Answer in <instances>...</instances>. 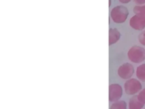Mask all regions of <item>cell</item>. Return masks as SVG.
<instances>
[{"instance_id": "obj_2", "label": "cell", "mask_w": 145, "mask_h": 109, "mask_svg": "<svg viewBox=\"0 0 145 109\" xmlns=\"http://www.w3.org/2000/svg\"><path fill=\"white\" fill-rule=\"evenodd\" d=\"M129 59L134 63H140L145 60V49L139 46H133L127 52Z\"/></svg>"}, {"instance_id": "obj_15", "label": "cell", "mask_w": 145, "mask_h": 109, "mask_svg": "<svg viewBox=\"0 0 145 109\" xmlns=\"http://www.w3.org/2000/svg\"><path fill=\"white\" fill-rule=\"evenodd\" d=\"M122 3H127L131 1V0H118Z\"/></svg>"}, {"instance_id": "obj_9", "label": "cell", "mask_w": 145, "mask_h": 109, "mask_svg": "<svg viewBox=\"0 0 145 109\" xmlns=\"http://www.w3.org/2000/svg\"><path fill=\"white\" fill-rule=\"evenodd\" d=\"M136 75L139 80L145 82V64H142L137 68Z\"/></svg>"}, {"instance_id": "obj_7", "label": "cell", "mask_w": 145, "mask_h": 109, "mask_svg": "<svg viewBox=\"0 0 145 109\" xmlns=\"http://www.w3.org/2000/svg\"><path fill=\"white\" fill-rule=\"evenodd\" d=\"M121 37V34L117 28H110L109 30V45L117 43Z\"/></svg>"}, {"instance_id": "obj_8", "label": "cell", "mask_w": 145, "mask_h": 109, "mask_svg": "<svg viewBox=\"0 0 145 109\" xmlns=\"http://www.w3.org/2000/svg\"><path fill=\"white\" fill-rule=\"evenodd\" d=\"M144 104L142 102H141L137 95H134L130 99L129 102V109H140L143 107Z\"/></svg>"}, {"instance_id": "obj_16", "label": "cell", "mask_w": 145, "mask_h": 109, "mask_svg": "<svg viewBox=\"0 0 145 109\" xmlns=\"http://www.w3.org/2000/svg\"><path fill=\"white\" fill-rule=\"evenodd\" d=\"M109 7H110V5H111V0H109Z\"/></svg>"}, {"instance_id": "obj_10", "label": "cell", "mask_w": 145, "mask_h": 109, "mask_svg": "<svg viewBox=\"0 0 145 109\" xmlns=\"http://www.w3.org/2000/svg\"><path fill=\"white\" fill-rule=\"evenodd\" d=\"M110 109H126V103L124 100H117L114 102L111 105Z\"/></svg>"}, {"instance_id": "obj_14", "label": "cell", "mask_w": 145, "mask_h": 109, "mask_svg": "<svg viewBox=\"0 0 145 109\" xmlns=\"http://www.w3.org/2000/svg\"><path fill=\"white\" fill-rule=\"evenodd\" d=\"M135 3L138 5H142L145 4V0H133Z\"/></svg>"}, {"instance_id": "obj_1", "label": "cell", "mask_w": 145, "mask_h": 109, "mask_svg": "<svg viewBox=\"0 0 145 109\" xmlns=\"http://www.w3.org/2000/svg\"><path fill=\"white\" fill-rule=\"evenodd\" d=\"M129 15L128 9L124 6L120 5L113 7L110 11V16L116 23H124Z\"/></svg>"}, {"instance_id": "obj_4", "label": "cell", "mask_w": 145, "mask_h": 109, "mask_svg": "<svg viewBox=\"0 0 145 109\" xmlns=\"http://www.w3.org/2000/svg\"><path fill=\"white\" fill-rule=\"evenodd\" d=\"M123 94L122 87L117 83H113L109 86V100L114 102L118 100Z\"/></svg>"}, {"instance_id": "obj_5", "label": "cell", "mask_w": 145, "mask_h": 109, "mask_svg": "<svg viewBox=\"0 0 145 109\" xmlns=\"http://www.w3.org/2000/svg\"><path fill=\"white\" fill-rule=\"evenodd\" d=\"M118 74L122 79H127L132 77L134 73V68L130 63H125L118 69Z\"/></svg>"}, {"instance_id": "obj_6", "label": "cell", "mask_w": 145, "mask_h": 109, "mask_svg": "<svg viewBox=\"0 0 145 109\" xmlns=\"http://www.w3.org/2000/svg\"><path fill=\"white\" fill-rule=\"evenodd\" d=\"M130 26L136 30H142L145 28V16L135 14L130 19Z\"/></svg>"}, {"instance_id": "obj_12", "label": "cell", "mask_w": 145, "mask_h": 109, "mask_svg": "<svg viewBox=\"0 0 145 109\" xmlns=\"http://www.w3.org/2000/svg\"><path fill=\"white\" fill-rule=\"evenodd\" d=\"M138 98L141 102H142L143 104H145V89L140 90L139 94L138 95Z\"/></svg>"}, {"instance_id": "obj_3", "label": "cell", "mask_w": 145, "mask_h": 109, "mask_svg": "<svg viewBox=\"0 0 145 109\" xmlns=\"http://www.w3.org/2000/svg\"><path fill=\"white\" fill-rule=\"evenodd\" d=\"M140 82L135 78H131L127 80L124 84L125 93L127 95H134L142 90Z\"/></svg>"}, {"instance_id": "obj_11", "label": "cell", "mask_w": 145, "mask_h": 109, "mask_svg": "<svg viewBox=\"0 0 145 109\" xmlns=\"http://www.w3.org/2000/svg\"><path fill=\"white\" fill-rule=\"evenodd\" d=\"M133 12L135 14H139L145 16V5H138L134 7Z\"/></svg>"}, {"instance_id": "obj_13", "label": "cell", "mask_w": 145, "mask_h": 109, "mask_svg": "<svg viewBox=\"0 0 145 109\" xmlns=\"http://www.w3.org/2000/svg\"><path fill=\"white\" fill-rule=\"evenodd\" d=\"M138 40L139 43L143 45H145V30L142 31L138 35Z\"/></svg>"}]
</instances>
